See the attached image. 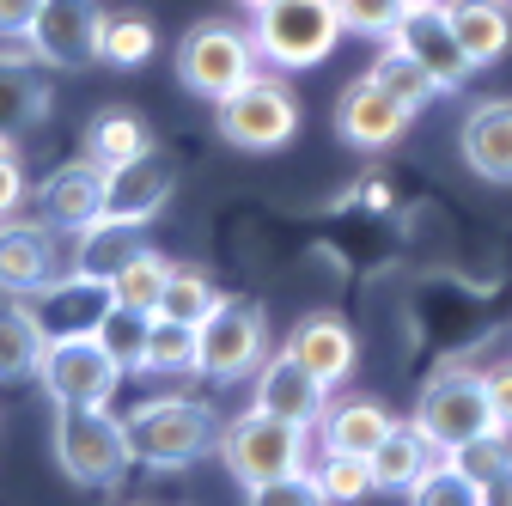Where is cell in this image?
Segmentation results:
<instances>
[{
  "label": "cell",
  "instance_id": "cell-1",
  "mask_svg": "<svg viewBox=\"0 0 512 506\" xmlns=\"http://www.w3.org/2000/svg\"><path fill=\"white\" fill-rule=\"evenodd\" d=\"M128 433V458L153 464V470H183L220 446V415L196 397H153L122 421Z\"/></svg>",
  "mask_w": 512,
  "mask_h": 506
},
{
  "label": "cell",
  "instance_id": "cell-2",
  "mask_svg": "<svg viewBox=\"0 0 512 506\" xmlns=\"http://www.w3.org/2000/svg\"><path fill=\"white\" fill-rule=\"evenodd\" d=\"M250 43H256V61H269L281 74L317 68L342 43L336 0H263L250 13Z\"/></svg>",
  "mask_w": 512,
  "mask_h": 506
},
{
  "label": "cell",
  "instance_id": "cell-3",
  "mask_svg": "<svg viewBox=\"0 0 512 506\" xmlns=\"http://www.w3.org/2000/svg\"><path fill=\"white\" fill-rule=\"evenodd\" d=\"M220 464L250 488L263 482H281V476H299L305 464V427L281 421V415H263V409H244L238 421L220 427Z\"/></svg>",
  "mask_w": 512,
  "mask_h": 506
},
{
  "label": "cell",
  "instance_id": "cell-4",
  "mask_svg": "<svg viewBox=\"0 0 512 506\" xmlns=\"http://www.w3.org/2000/svg\"><path fill=\"white\" fill-rule=\"evenodd\" d=\"M250 74H256V43H250V31H238L226 19H202V25L183 31V43H177V86L183 92L220 104Z\"/></svg>",
  "mask_w": 512,
  "mask_h": 506
},
{
  "label": "cell",
  "instance_id": "cell-5",
  "mask_svg": "<svg viewBox=\"0 0 512 506\" xmlns=\"http://www.w3.org/2000/svg\"><path fill=\"white\" fill-rule=\"evenodd\" d=\"M293 135H299V98L287 80L256 68L232 98H220V141L244 153H281Z\"/></svg>",
  "mask_w": 512,
  "mask_h": 506
},
{
  "label": "cell",
  "instance_id": "cell-6",
  "mask_svg": "<svg viewBox=\"0 0 512 506\" xmlns=\"http://www.w3.org/2000/svg\"><path fill=\"white\" fill-rule=\"evenodd\" d=\"M415 427L427 433V446H433L439 458H445V452H458L464 439H482V433H494L488 372H470V366H452V372H439L433 385L421 391Z\"/></svg>",
  "mask_w": 512,
  "mask_h": 506
},
{
  "label": "cell",
  "instance_id": "cell-7",
  "mask_svg": "<svg viewBox=\"0 0 512 506\" xmlns=\"http://www.w3.org/2000/svg\"><path fill=\"white\" fill-rule=\"evenodd\" d=\"M196 342H202L196 372L232 385V378H250L256 366H263V354H269V318H263V305H256V299L220 293V305L196 324Z\"/></svg>",
  "mask_w": 512,
  "mask_h": 506
},
{
  "label": "cell",
  "instance_id": "cell-8",
  "mask_svg": "<svg viewBox=\"0 0 512 506\" xmlns=\"http://www.w3.org/2000/svg\"><path fill=\"white\" fill-rule=\"evenodd\" d=\"M55 464L86 488H110L135 458H128V433L110 409H55Z\"/></svg>",
  "mask_w": 512,
  "mask_h": 506
},
{
  "label": "cell",
  "instance_id": "cell-9",
  "mask_svg": "<svg viewBox=\"0 0 512 506\" xmlns=\"http://www.w3.org/2000/svg\"><path fill=\"white\" fill-rule=\"evenodd\" d=\"M37 378L55 409H110V397L122 385V372L98 348V336H55L37 360Z\"/></svg>",
  "mask_w": 512,
  "mask_h": 506
},
{
  "label": "cell",
  "instance_id": "cell-10",
  "mask_svg": "<svg viewBox=\"0 0 512 506\" xmlns=\"http://www.w3.org/2000/svg\"><path fill=\"white\" fill-rule=\"evenodd\" d=\"M384 43H397L403 55H415L439 92H458V86L476 74V68H470V55H464V43H458V31H452V13H445V0H415V7L403 13V25L384 37Z\"/></svg>",
  "mask_w": 512,
  "mask_h": 506
},
{
  "label": "cell",
  "instance_id": "cell-11",
  "mask_svg": "<svg viewBox=\"0 0 512 506\" xmlns=\"http://www.w3.org/2000/svg\"><path fill=\"white\" fill-rule=\"evenodd\" d=\"M98 31H104V7L98 0H43L25 43L43 68H92L98 61Z\"/></svg>",
  "mask_w": 512,
  "mask_h": 506
},
{
  "label": "cell",
  "instance_id": "cell-12",
  "mask_svg": "<svg viewBox=\"0 0 512 506\" xmlns=\"http://www.w3.org/2000/svg\"><path fill=\"white\" fill-rule=\"evenodd\" d=\"M171 189H177V165L153 147V153H141V159H128V165L104 171V220L147 226V220L165 214Z\"/></svg>",
  "mask_w": 512,
  "mask_h": 506
},
{
  "label": "cell",
  "instance_id": "cell-13",
  "mask_svg": "<svg viewBox=\"0 0 512 506\" xmlns=\"http://www.w3.org/2000/svg\"><path fill=\"white\" fill-rule=\"evenodd\" d=\"M409 122H415V110H409V104H397V98L384 92L372 74H360V80L342 92V104H336V135H342L348 147H360V153H384V147H397V141L409 135Z\"/></svg>",
  "mask_w": 512,
  "mask_h": 506
},
{
  "label": "cell",
  "instance_id": "cell-14",
  "mask_svg": "<svg viewBox=\"0 0 512 506\" xmlns=\"http://www.w3.org/2000/svg\"><path fill=\"white\" fill-rule=\"evenodd\" d=\"M55 281V226L49 220H0V299H31Z\"/></svg>",
  "mask_w": 512,
  "mask_h": 506
},
{
  "label": "cell",
  "instance_id": "cell-15",
  "mask_svg": "<svg viewBox=\"0 0 512 506\" xmlns=\"http://www.w3.org/2000/svg\"><path fill=\"white\" fill-rule=\"evenodd\" d=\"M37 202H43V220L55 232H86L92 220H104V165L98 159H61L43 189H37Z\"/></svg>",
  "mask_w": 512,
  "mask_h": 506
},
{
  "label": "cell",
  "instance_id": "cell-16",
  "mask_svg": "<svg viewBox=\"0 0 512 506\" xmlns=\"http://www.w3.org/2000/svg\"><path fill=\"white\" fill-rule=\"evenodd\" d=\"M250 409L281 415V421H293V427H311L317 415L330 409V385H317V378L281 348V354H269L263 366H256V403H250Z\"/></svg>",
  "mask_w": 512,
  "mask_h": 506
},
{
  "label": "cell",
  "instance_id": "cell-17",
  "mask_svg": "<svg viewBox=\"0 0 512 506\" xmlns=\"http://www.w3.org/2000/svg\"><path fill=\"white\" fill-rule=\"evenodd\" d=\"M25 305L37 311V324H43L49 342H55V336H92L98 318L110 311V287H98V281H86V275H68V281L37 287Z\"/></svg>",
  "mask_w": 512,
  "mask_h": 506
},
{
  "label": "cell",
  "instance_id": "cell-18",
  "mask_svg": "<svg viewBox=\"0 0 512 506\" xmlns=\"http://www.w3.org/2000/svg\"><path fill=\"white\" fill-rule=\"evenodd\" d=\"M287 354L317 378V385H342V378L354 372V360H360V342H354V330H348L342 318H330V311H311V318L293 324Z\"/></svg>",
  "mask_w": 512,
  "mask_h": 506
},
{
  "label": "cell",
  "instance_id": "cell-19",
  "mask_svg": "<svg viewBox=\"0 0 512 506\" xmlns=\"http://www.w3.org/2000/svg\"><path fill=\"white\" fill-rule=\"evenodd\" d=\"M458 147L482 183H512V98H482L464 116Z\"/></svg>",
  "mask_w": 512,
  "mask_h": 506
},
{
  "label": "cell",
  "instance_id": "cell-20",
  "mask_svg": "<svg viewBox=\"0 0 512 506\" xmlns=\"http://www.w3.org/2000/svg\"><path fill=\"white\" fill-rule=\"evenodd\" d=\"M49 116V80L31 49H0V141H13Z\"/></svg>",
  "mask_w": 512,
  "mask_h": 506
},
{
  "label": "cell",
  "instance_id": "cell-21",
  "mask_svg": "<svg viewBox=\"0 0 512 506\" xmlns=\"http://www.w3.org/2000/svg\"><path fill=\"white\" fill-rule=\"evenodd\" d=\"M452 31L470 55V68H494L512 43V0H445Z\"/></svg>",
  "mask_w": 512,
  "mask_h": 506
},
{
  "label": "cell",
  "instance_id": "cell-22",
  "mask_svg": "<svg viewBox=\"0 0 512 506\" xmlns=\"http://www.w3.org/2000/svg\"><path fill=\"white\" fill-rule=\"evenodd\" d=\"M141 250H147L141 226H122V220H92L86 232H74V275H86V281L110 287V281L122 275V263H128V257H141Z\"/></svg>",
  "mask_w": 512,
  "mask_h": 506
},
{
  "label": "cell",
  "instance_id": "cell-23",
  "mask_svg": "<svg viewBox=\"0 0 512 506\" xmlns=\"http://www.w3.org/2000/svg\"><path fill=\"white\" fill-rule=\"evenodd\" d=\"M397 427V415L378 397H342L336 409H324V452H348V458H372L378 439Z\"/></svg>",
  "mask_w": 512,
  "mask_h": 506
},
{
  "label": "cell",
  "instance_id": "cell-24",
  "mask_svg": "<svg viewBox=\"0 0 512 506\" xmlns=\"http://www.w3.org/2000/svg\"><path fill=\"white\" fill-rule=\"evenodd\" d=\"M366 464H372V488H384V494H409V488L433 470V446H427V433H421L415 421H397L391 433L378 439V452H372Z\"/></svg>",
  "mask_w": 512,
  "mask_h": 506
},
{
  "label": "cell",
  "instance_id": "cell-25",
  "mask_svg": "<svg viewBox=\"0 0 512 506\" xmlns=\"http://www.w3.org/2000/svg\"><path fill=\"white\" fill-rule=\"evenodd\" d=\"M43 348H49V336L37 324V311L25 299H0V385H13V378L37 372Z\"/></svg>",
  "mask_w": 512,
  "mask_h": 506
},
{
  "label": "cell",
  "instance_id": "cell-26",
  "mask_svg": "<svg viewBox=\"0 0 512 506\" xmlns=\"http://www.w3.org/2000/svg\"><path fill=\"white\" fill-rule=\"evenodd\" d=\"M141 153H153V135H147V122L135 110H98L86 122V159H98L104 171L141 159Z\"/></svg>",
  "mask_w": 512,
  "mask_h": 506
},
{
  "label": "cell",
  "instance_id": "cell-27",
  "mask_svg": "<svg viewBox=\"0 0 512 506\" xmlns=\"http://www.w3.org/2000/svg\"><path fill=\"white\" fill-rule=\"evenodd\" d=\"M159 49V25L147 13H104V31H98V61L110 68H141Z\"/></svg>",
  "mask_w": 512,
  "mask_h": 506
},
{
  "label": "cell",
  "instance_id": "cell-28",
  "mask_svg": "<svg viewBox=\"0 0 512 506\" xmlns=\"http://www.w3.org/2000/svg\"><path fill=\"white\" fill-rule=\"evenodd\" d=\"M202 360V342H196V324H177V318H159L147 324V360L141 372H159V378H177V372H196Z\"/></svg>",
  "mask_w": 512,
  "mask_h": 506
},
{
  "label": "cell",
  "instance_id": "cell-29",
  "mask_svg": "<svg viewBox=\"0 0 512 506\" xmlns=\"http://www.w3.org/2000/svg\"><path fill=\"white\" fill-rule=\"evenodd\" d=\"M165 281H171V263L159 257V250H141V257H128L122 263V275L110 281V305H122V311H159V299H165Z\"/></svg>",
  "mask_w": 512,
  "mask_h": 506
},
{
  "label": "cell",
  "instance_id": "cell-30",
  "mask_svg": "<svg viewBox=\"0 0 512 506\" xmlns=\"http://www.w3.org/2000/svg\"><path fill=\"white\" fill-rule=\"evenodd\" d=\"M366 74H372V80H378L384 92H391L397 104H409V110H427V104L439 98V86L427 80V68H421L415 55H403L397 43H384V49H378V61H372Z\"/></svg>",
  "mask_w": 512,
  "mask_h": 506
},
{
  "label": "cell",
  "instance_id": "cell-31",
  "mask_svg": "<svg viewBox=\"0 0 512 506\" xmlns=\"http://www.w3.org/2000/svg\"><path fill=\"white\" fill-rule=\"evenodd\" d=\"M214 305H220V287H214V275H208V269L171 263V281H165V299H159V318H177V324H202Z\"/></svg>",
  "mask_w": 512,
  "mask_h": 506
},
{
  "label": "cell",
  "instance_id": "cell-32",
  "mask_svg": "<svg viewBox=\"0 0 512 506\" xmlns=\"http://www.w3.org/2000/svg\"><path fill=\"white\" fill-rule=\"evenodd\" d=\"M147 311H122V305H110L104 318H98V348L116 360V372H141V360H147Z\"/></svg>",
  "mask_w": 512,
  "mask_h": 506
},
{
  "label": "cell",
  "instance_id": "cell-33",
  "mask_svg": "<svg viewBox=\"0 0 512 506\" xmlns=\"http://www.w3.org/2000/svg\"><path fill=\"white\" fill-rule=\"evenodd\" d=\"M317 494H324L330 506H348L372 488V464L366 458H348V452H324V464H317Z\"/></svg>",
  "mask_w": 512,
  "mask_h": 506
},
{
  "label": "cell",
  "instance_id": "cell-34",
  "mask_svg": "<svg viewBox=\"0 0 512 506\" xmlns=\"http://www.w3.org/2000/svg\"><path fill=\"white\" fill-rule=\"evenodd\" d=\"M445 464H452V470H464L476 488L488 482V476H500L506 464H512V433H482V439H464V446L458 452H445Z\"/></svg>",
  "mask_w": 512,
  "mask_h": 506
},
{
  "label": "cell",
  "instance_id": "cell-35",
  "mask_svg": "<svg viewBox=\"0 0 512 506\" xmlns=\"http://www.w3.org/2000/svg\"><path fill=\"white\" fill-rule=\"evenodd\" d=\"M409 506H482V488L464 476V470H452V464H433L415 488H409Z\"/></svg>",
  "mask_w": 512,
  "mask_h": 506
},
{
  "label": "cell",
  "instance_id": "cell-36",
  "mask_svg": "<svg viewBox=\"0 0 512 506\" xmlns=\"http://www.w3.org/2000/svg\"><path fill=\"white\" fill-rule=\"evenodd\" d=\"M409 13V0H336V19L354 37H391Z\"/></svg>",
  "mask_w": 512,
  "mask_h": 506
},
{
  "label": "cell",
  "instance_id": "cell-37",
  "mask_svg": "<svg viewBox=\"0 0 512 506\" xmlns=\"http://www.w3.org/2000/svg\"><path fill=\"white\" fill-rule=\"evenodd\" d=\"M250 506H330V500L317 494V482H311V476H281V482L250 488Z\"/></svg>",
  "mask_w": 512,
  "mask_h": 506
},
{
  "label": "cell",
  "instance_id": "cell-38",
  "mask_svg": "<svg viewBox=\"0 0 512 506\" xmlns=\"http://www.w3.org/2000/svg\"><path fill=\"white\" fill-rule=\"evenodd\" d=\"M25 202V165L13 153V141H0V220H13Z\"/></svg>",
  "mask_w": 512,
  "mask_h": 506
},
{
  "label": "cell",
  "instance_id": "cell-39",
  "mask_svg": "<svg viewBox=\"0 0 512 506\" xmlns=\"http://www.w3.org/2000/svg\"><path fill=\"white\" fill-rule=\"evenodd\" d=\"M488 403H494V427L512 433V354L488 372Z\"/></svg>",
  "mask_w": 512,
  "mask_h": 506
},
{
  "label": "cell",
  "instance_id": "cell-40",
  "mask_svg": "<svg viewBox=\"0 0 512 506\" xmlns=\"http://www.w3.org/2000/svg\"><path fill=\"white\" fill-rule=\"evenodd\" d=\"M43 0H0V37H25Z\"/></svg>",
  "mask_w": 512,
  "mask_h": 506
},
{
  "label": "cell",
  "instance_id": "cell-41",
  "mask_svg": "<svg viewBox=\"0 0 512 506\" xmlns=\"http://www.w3.org/2000/svg\"><path fill=\"white\" fill-rule=\"evenodd\" d=\"M482 506H512V464H506L500 476L482 482Z\"/></svg>",
  "mask_w": 512,
  "mask_h": 506
},
{
  "label": "cell",
  "instance_id": "cell-42",
  "mask_svg": "<svg viewBox=\"0 0 512 506\" xmlns=\"http://www.w3.org/2000/svg\"><path fill=\"white\" fill-rule=\"evenodd\" d=\"M238 7H250V13H256V7H263V0H238Z\"/></svg>",
  "mask_w": 512,
  "mask_h": 506
},
{
  "label": "cell",
  "instance_id": "cell-43",
  "mask_svg": "<svg viewBox=\"0 0 512 506\" xmlns=\"http://www.w3.org/2000/svg\"><path fill=\"white\" fill-rule=\"evenodd\" d=\"M409 7H415V0H409Z\"/></svg>",
  "mask_w": 512,
  "mask_h": 506
}]
</instances>
